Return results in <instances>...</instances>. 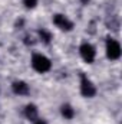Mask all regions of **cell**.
Returning a JSON list of instances; mask_svg holds the SVG:
<instances>
[{
	"label": "cell",
	"mask_w": 122,
	"mask_h": 124,
	"mask_svg": "<svg viewBox=\"0 0 122 124\" xmlns=\"http://www.w3.org/2000/svg\"><path fill=\"white\" fill-rule=\"evenodd\" d=\"M105 25H106V28H108V29L118 31V28H119V19H118L116 16H111V17H108V19H106Z\"/></svg>",
	"instance_id": "9"
},
{
	"label": "cell",
	"mask_w": 122,
	"mask_h": 124,
	"mask_svg": "<svg viewBox=\"0 0 122 124\" xmlns=\"http://www.w3.org/2000/svg\"><path fill=\"white\" fill-rule=\"evenodd\" d=\"M39 38H40V40L45 43V45H49L50 42H52V33L49 31H46V29H39Z\"/></svg>",
	"instance_id": "10"
},
{
	"label": "cell",
	"mask_w": 122,
	"mask_h": 124,
	"mask_svg": "<svg viewBox=\"0 0 122 124\" xmlns=\"http://www.w3.org/2000/svg\"><path fill=\"white\" fill-rule=\"evenodd\" d=\"M106 56L111 61H116L121 58V45L118 40L108 38L106 39Z\"/></svg>",
	"instance_id": "2"
},
{
	"label": "cell",
	"mask_w": 122,
	"mask_h": 124,
	"mask_svg": "<svg viewBox=\"0 0 122 124\" xmlns=\"http://www.w3.org/2000/svg\"><path fill=\"white\" fill-rule=\"evenodd\" d=\"M34 124H47V123H46L45 120H36V121H34Z\"/></svg>",
	"instance_id": "13"
},
{
	"label": "cell",
	"mask_w": 122,
	"mask_h": 124,
	"mask_svg": "<svg viewBox=\"0 0 122 124\" xmlns=\"http://www.w3.org/2000/svg\"><path fill=\"white\" fill-rule=\"evenodd\" d=\"M79 54H81L82 59L86 62V63H92V62L95 61V56H96V51H95L93 45L88 43V42H85V43L81 45V48H79Z\"/></svg>",
	"instance_id": "4"
},
{
	"label": "cell",
	"mask_w": 122,
	"mask_h": 124,
	"mask_svg": "<svg viewBox=\"0 0 122 124\" xmlns=\"http://www.w3.org/2000/svg\"><path fill=\"white\" fill-rule=\"evenodd\" d=\"M37 1H39V0H23V4H25V7H27V9H33V7H36Z\"/></svg>",
	"instance_id": "12"
},
{
	"label": "cell",
	"mask_w": 122,
	"mask_h": 124,
	"mask_svg": "<svg viewBox=\"0 0 122 124\" xmlns=\"http://www.w3.org/2000/svg\"><path fill=\"white\" fill-rule=\"evenodd\" d=\"M32 66H33V69L36 72L45 74V72H47L52 68V62H50L49 58H46L42 54H33V56H32Z\"/></svg>",
	"instance_id": "1"
},
{
	"label": "cell",
	"mask_w": 122,
	"mask_h": 124,
	"mask_svg": "<svg viewBox=\"0 0 122 124\" xmlns=\"http://www.w3.org/2000/svg\"><path fill=\"white\" fill-rule=\"evenodd\" d=\"M61 113L66 120H70V118L75 117V110L72 108L70 104H63V105L61 107Z\"/></svg>",
	"instance_id": "8"
},
{
	"label": "cell",
	"mask_w": 122,
	"mask_h": 124,
	"mask_svg": "<svg viewBox=\"0 0 122 124\" xmlns=\"http://www.w3.org/2000/svg\"><path fill=\"white\" fill-rule=\"evenodd\" d=\"M23 42H25V43H26L27 46H33V45L36 43V39H34V38H33L32 35H26V36H25V40H23Z\"/></svg>",
	"instance_id": "11"
},
{
	"label": "cell",
	"mask_w": 122,
	"mask_h": 124,
	"mask_svg": "<svg viewBox=\"0 0 122 124\" xmlns=\"http://www.w3.org/2000/svg\"><path fill=\"white\" fill-rule=\"evenodd\" d=\"M81 94L86 98H92L96 94V88H95L93 82L83 72H81Z\"/></svg>",
	"instance_id": "3"
},
{
	"label": "cell",
	"mask_w": 122,
	"mask_h": 124,
	"mask_svg": "<svg viewBox=\"0 0 122 124\" xmlns=\"http://www.w3.org/2000/svg\"><path fill=\"white\" fill-rule=\"evenodd\" d=\"M53 23H55L56 28H59V29L63 31V32H70L72 29H73L72 20L68 19L65 15H61V13H58V15L53 16Z\"/></svg>",
	"instance_id": "5"
},
{
	"label": "cell",
	"mask_w": 122,
	"mask_h": 124,
	"mask_svg": "<svg viewBox=\"0 0 122 124\" xmlns=\"http://www.w3.org/2000/svg\"><path fill=\"white\" fill-rule=\"evenodd\" d=\"M25 116L27 120L30 121H36L37 120V107L34 104H27L25 107Z\"/></svg>",
	"instance_id": "7"
},
{
	"label": "cell",
	"mask_w": 122,
	"mask_h": 124,
	"mask_svg": "<svg viewBox=\"0 0 122 124\" xmlns=\"http://www.w3.org/2000/svg\"><path fill=\"white\" fill-rule=\"evenodd\" d=\"M89 1H91V0H81V3H82V4H88Z\"/></svg>",
	"instance_id": "14"
},
{
	"label": "cell",
	"mask_w": 122,
	"mask_h": 124,
	"mask_svg": "<svg viewBox=\"0 0 122 124\" xmlns=\"http://www.w3.org/2000/svg\"><path fill=\"white\" fill-rule=\"evenodd\" d=\"M12 90H13V93L16 94V95H27V94L30 93L29 85L25 81H14L12 84Z\"/></svg>",
	"instance_id": "6"
}]
</instances>
